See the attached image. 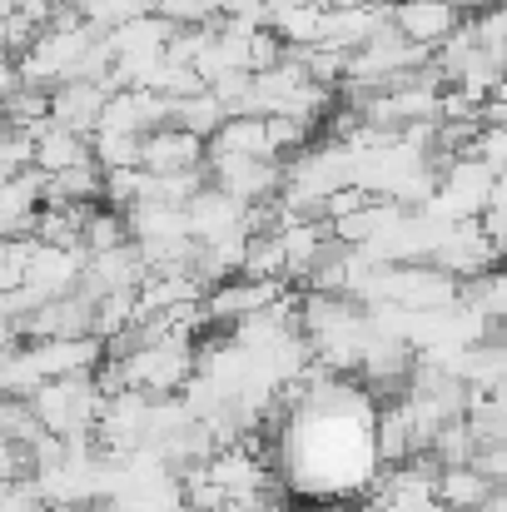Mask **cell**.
<instances>
[{"instance_id":"d4e9b609","label":"cell","mask_w":507,"mask_h":512,"mask_svg":"<svg viewBox=\"0 0 507 512\" xmlns=\"http://www.w3.org/2000/svg\"><path fill=\"white\" fill-rule=\"evenodd\" d=\"M45 428H40V418H35V408H30V398H0V443H35Z\"/></svg>"},{"instance_id":"30bf717a","label":"cell","mask_w":507,"mask_h":512,"mask_svg":"<svg viewBox=\"0 0 507 512\" xmlns=\"http://www.w3.org/2000/svg\"><path fill=\"white\" fill-rule=\"evenodd\" d=\"M264 25L289 50H314V45H324L329 5L324 0H264Z\"/></svg>"},{"instance_id":"8d00e7d4","label":"cell","mask_w":507,"mask_h":512,"mask_svg":"<svg viewBox=\"0 0 507 512\" xmlns=\"http://www.w3.org/2000/svg\"><path fill=\"white\" fill-rule=\"evenodd\" d=\"M383 5H408V0H383Z\"/></svg>"},{"instance_id":"5b68a950","label":"cell","mask_w":507,"mask_h":512,"mask_svg":"<svg viewBox=\"0 0 507 512\" xmlns=\"http://www.w3.org/2000/svg\"><path fill=\"white\" fill-rule=\"evenodd\" d=\"M428 264H438L443 274H453V279L463 284V279H478V274H488V269L498 264V244L488 239L483 219H458V224L438 239V249L428 254Z\"/></svg>"},{"instance_id":"8fae6325","label":"cell","mask_w":507,"mask_h":512,"mask_svg":"<svg viewBox=\"0 0 507 512\" xmlns=\"http://www.w3.org/2000/svg\"><path fill=\"white\" fill-rule=\"evenodd\" d=\"M184 219H189V234L199 244H214V239H229V234H244V204L234 194H224L219 184H204L189 204H184Z\"/></svg>"},{"instance_id":"e575fe53","label":"cell","mask_w":507,"mask_h":512,"mask_svg":"<svg viewBox=\"0 0 507 512\" xmlns=\"http://www.w3.org/2000/svg\"><path fill=\"white\" fill-rule=\"evenodd\" d=\"M463 15H483V10H493V5H503V0H453Z\"/></svg>"},{"instance_id":"52a82bcc","label":"cell","mask_w":507,"mask_h":512,"mask_svg":"<svg viewBox=\"0 0 507 512\" xmlns=\"http://www.w3.org/2000/svg\"><path fill=\"white\" fill-rule=\"evenodd\" d=\"M145 254H140V244L135 239H125V244H115V249H100V254H85V274H80V289L90 294V299H100V294H110V289H140L145 284Z\"/></svg>"},{"instance_id":"cb8c5ba5","label":"cell","mask_w":507,"mask_h":512,"mask_svg":"<svg viewBox=\"0 0 507 512\" xmlns=\"http://www.w3.org/2000/svg\"><path fill=\"white\" fill-rule=\"evenodd\" d=\"M35 249H40L35 234H0V294L25 284V269H30Z\"/></svg>"},{"instance_id":"f1b7e54d","label":"cell","mask_w":507,"mask_h":512,"mask_svg":"<svg viewBox=\"0 0 507 512\" xmlns=\"http://www.w3.org/2000/svg\"><path fill=\"white\" fill-rule=\"evenodd\" d=\"M145 194V170H105V204L110 209H130Z\"/></svg>"},{"instance_id":"4316f807","label":"cell","mask_w":507,"mask_h":512,"mask_svg":"<svg viewBox=\"0 0 507 512\" xmlns=\"http://www.w3.org/2000/svg\"><path fill=\"white\" fill-rule=\"evenodd\" d=\"M100 170H140V135H90Z\"/></svg>"},{"instance_id":"d590c367","label":"cell","mask_w":507,"mask_h":512,"mask_svg":"<svg viewBox=\"0 0 507 512\" xmlns=\"http://www.w3.org/2000/svg\"><path fill=\"white\" fill-rule=\"evenodd\" d=\"M493 95H498V100H507V70H503V80L493 85Z\"/></svg>"},{"instance_id":"9c48e42d","label":"cell","mask_w":507,"mask_h":512,"mask_svg":"<svg viewBox=\"0 0 507 512\" xmlns=\"http://www.w3.org/2000/svg\"><path fill=\"white\" fill-rule=\"evenodd\" d=\"M25 358L35 363L40 378H65V373H95V363L105 358L100 334H80V339H30Z\"/></svg>"},{"instance_id":"3957f363","label":"cell","mask_w":507,"mask_h":512,"mask_svg":"<svg viewBox=\"0 0 507 512\" xmlns=\"http://www.w3.org/2000/svg\"><path fill=\"white\" fill-rule=\"evenodd\" d=\"M105 35V25H75V30H40L35 40H30V50L20 55V75L30 80V85H45V90H55V85H65V80H80V65H85V55H90V45Z\"/></svg>"},{"instance_id":"6da1fadb","label":"cell","mask_w":507,"mask_h":512,"mask_svg":"<svg viewBox=\"0 0 507 512\" xmlns=\"http://www.w3.org/2000/svg\"><path fill=\"white\" fill-rule=\"evenodd\" d=\"M30 408L40 418L45 433H95V418L105 408V393L95 383V373H65V378H45L35 393H30Z\"/></svg>"},{"instance_id":"74e56055","label":"cell","mask_w":507,"mask_h":512,"mask_svg":"<svg viewBox=\"0 0 507 512\" xmlns=\"http://www.w3.org/2000/svg\"><path fill=\"white\" fill-rule=\"evenodd\" d=\"M0 120H5V115H0Z\"/></svg>"},{"instance_id":"ba28073f","label":"cell","mask_w":507,"mask_h":512,"mask_svg":"<svg viewBox=\"0 0 507 512\" xmlns=\"http://www.w3.org/2000/svg\"><path fill=\"white\" fill-rule=\"evenodd\" d=\"M209 140H199L184 125H160L150 135H140V170L150 174H179V170H199L204 165Z\"/></svg>"},{"instance_id":"5bb4252c","label":"cell","mask_w":507,"mask_h":512,"mask_svg":"<svg viewBox=\"0 0 507 512\" xmlns=\"http://www.w3.org/2000/svg\"><path fill=\"white\" fill-rule=\"evenodd\" d=\"M80 274H85V249H60V244H40L30 254V269H25V289H35L45 304L80 289Z\"/></svg>"},{"instance_id":"1f68e13d","label":"cell","mask_w":507,"mask_h":512,"mask_svg":"<svg viewBox=\"0 0 507 512\" xmlns=\"http://www.w3.org/2000/svg\"><path fill=\"white\" fill-rule=\"evenodd\" d=\"M214 10L224 20H254V25H264V0H214Z\"/></svg>"},{"instance_id":"f546056e","label":"cell","mask_w":507,"mask_h":512,"mask_svg":"<svg viewBox=\"0 0 507 512\" xmlns=\"http://www.w3.org/2000/svg\"><path fill=\"white\" fill-rule=\"evenodd\" d=\"M160 15L169 25H214V20H224L214 10V0H160Z\"/></svg>"},{"instance_id":"4fadbf2b","label":"cell","mask_w":507,"mask_h":512,"mask_svg":"<svg viewBox=\"0 0 507 512\" xmlns=\"http://www.w3.org/2000/svg\"><path fill=\"white\" fill-rule=\"evenodd\" d=\"M105 100H110V90H105L100 80H65V85L50 90V120L90 140V135L100 130Z\"/></svg>"},{"instance_id":"d6a6232c","label":"cell","mask_w":507,"mask_h":512,"mask_svg":"<svg viewBox=\"0 0 507 512\" xmlns=\"http://www.w3.org/2000/svg\"><path fill=\"white\" fill-rule=\"evenodd\" d=\"M25 85V75H20V60H10V55H0V105L15 95Z\"/></svg>"},{"instance_id":"d6986e66","label":"cell","mask_w":507,"mask_h":512,"mask_svg":"<svg viewBox=\"0 0 507 512\" xmlns=\"http://www.w3.org/2000/svg\"><path fill=\"white\" fill-rule=\"evenodd\" d=\"M224 120H229V110L214 100V90H199V95H189V100H174V105H169V125H184V130H194L199 140H209Z\"/></svg>"},{"instance_id":"83f0119b","label":"cell","mask_w":507,"mask_h":512,"mask_svg":"<svg viewBox=\"0 0 507 512\" xmlns=\"http://www.w3.org/2000/svg\"><path fill=\"white\" fill-rule=\"evenodd\" d=\"M269 120V145H274V155H299L309 140H314V125H304V120H294V115H264Z\"/></svg>"},{"instance_id":"8992f818","label":"cell","mask_w":507,"mask_h":512,"mask_svg":"<svg viewBox=\"0 0 507 512\" xmlns=\"http://www.w3.org/2000/svg\"><path fill=\"white\" fill-rule=\"evenodd\" d=\"M80 334H95V299L85 289H70V294L40 304L20 324V339H80Z\"/></svg>"},{"instance_id":"9a60e30c","label":"cell","mask_w":507,"mask_h":512,"mask_svg":"<svg viewBox=\"0 0 507 512\" xmlns=\"http://www.w3.org/2000/svg\"><path fill=\"white\" fill-rule=\"evenodd\" d=\"M498 483L478 468V463H443L433 478V498L443 512H483L493 503Z\"/></svg>"},{"instance_id":"484cf974","label":"cell","mask_w":507,"mask_h":512,"mask_svg":"<svg viewBox=\"0 0 507 512\" xmlns=\"http://www.w3.org/2000/svg\"><path fill=\"white\" fill-rule=\"evenodd\" d=\"M30 165H35V130L0 120V170L20 174V170H30Z\"/></svg>"},{"instance_id":"7402d4cb","label":"cell","mask_w":507,"mask_h":512,"mask_svg":"<svg viewBox=\"0 0 507 512\" xmlns=\"http://www.w3.org/2000/svg\"><path fill=\"white\" fill-rule=\"evenodd\" d=\"M0 115L10 120V125H25V130H35V125H45L50 120V90L45 85H20L5 105H0Z\"/></svg>"},{"instance_id":"44dd1931","label":"cell","mask_w":507,"mask_h":512,"mask_svg":"<svg viewBox=\"0 0 507 512\" xmlns=\"http://www.w3.org/2000/svg\"><path fill=\"white\" fill-rule=\"evenodd\" d=\"M125 239H130V219H125V209H110V204H90V214H85V234H80L85 254L115 249V244H125Z\"/></svg>"},{"instance_id":"4dcf8cb0","label":"cell","mask_w":507,"mask_h":512,"mask_svg":"<svg viewBox=\"0 0 507 512\" xmlns=\"http://www.w3.org/2000/svg\"><path fill=\"white\" fill-rule=\"evenodd\" d=\"M373 194L363 189V184H338L334 194L324 199V219H343V214H353V209H363Z\"/></svg>"},{"instance_id":"ac0fdd59","label":"cell","mask_w":507,"mask_h":512,"mask_svg":"<svg viewBox=\"0 0 507 512\" xmlns=\"http://www.w3.org/2000/svg\"><path fill=\"white\" fill-rule=\"evenodd\" d=\"M80 160H95V150H90V140H85V135H75V130L55 125V120L35 125V170L55 174V170L80 165Z\"/></svg>"},{"instance_id":"2e32d148","label":"cell","mask_w":507,"mask_h":512,"mask_svg":"<svg viewBox=\"0 0 507 512\" xmlns=\"http://www.w3.org/2000/svg\"><path fill=\"white\" fill-rule=\"evenodd\" d=\"M40 204H55V209H70V204H105V170H100V160H80V165H70V170L45 174Z\"/></svg>"},{"instance_id":"e0dca14e","label":"cell","mask_w":507,"mask_h":512,"mask_svg":"<svg viewBox=\"0 0 507 512\" xmlns=\"http://www.w3.org/2000/svg\"><path fill=\"white\" fill-rule=\"evenodd\" d=\"M204 155H259V160H279L269 145V120L264 115H229L214 135Z\"/></svg>"},{"instance_id":"603a6c76","label":"cell","mask_w":507,"mask_h":512,"mask_svg":"<svg viewBox=\"0 0 507 512\" xmlns=\"http://www.w3.org/2000/svg\"><path fill=\"white\" fill-rule=\"evenodd\" d=\"M135 324V289H110L95 299V334L100 339H115Z\"/></svg>"},{"instance_id":"7c38bea8","label":"cell","mask_w":507,"mask_h":512,"mask_svg":"<svg viewBox=\"0 0 507 512\" xmlns=\"http://www.w3.org/2000/svg\"><path fill=\"white\" fill-rule=\"evenodd\" d=\"M393 25H398L403 40H413L423 50H438L463 25V10L453 0H408V5H393Z\"/></svg>"},{"instance_id":"ffe728a7","label":"cell","mask_w":507,"mask_h":512,"mask_svg":"<svg viewBox=\"0 0 507 512\" xmlns=\"http://www.w3.org/2000/svg\"><path fill=\"white\" fill-rule=\"evenodd\" d=\"M244 279H289V259H284V239L279 229L269 234H249V249H244Z\"/></svg>"},{"instance_id":"277c9868","label":"cell","mask_w":507,"mask_h":512,"mask_svg":"<svg viewBox=\"0 0 507 512\" xmlns=\"http://www.w3.org/2000/svg\"><path fill=\"white\" fill-rule=\"evenodd\" d=\"M204 170H209V184H219L239 204H264V199H279L284 189V165L259 160V155H204Z\"/></svg>"},{"instance_id":"836d02e7","label":"cell","mask_w":507,"mask_h":512,"mask_svg":"<svg viewBox=\"0 0 507 512\" xmlns=\"http://www.w3.org/2000/svg\"><path fill=\"white\" fill-rule=\"evenodd\" d=\"M15 343H20V329H15V324L0 314V353H5V348H15Z\"/></svg>"},{"instance_id":"7a4b0ae2","label":"cell","mask_w":507,"mask_h":512,"mask_svg":"<svg viewBox=\"0 0 507 512\" xmlns=\"http://www.w3.org/2000/svg\"><path fill=\"white\" fill-rule=\"evenodd\" d=\"M115 358V353H110ZM125 363V383L150 393V398H174L194 368H199V348L189 343V334H174V339H160V343H140L130 353H120Z\"/></svg>"}]
</instances>
